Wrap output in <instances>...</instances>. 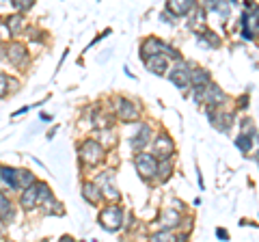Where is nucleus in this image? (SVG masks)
I'll use <instances>...</instances> for the list:
<instances>
[{
  "instance_id": "1",
  "label": "nucleus",
  "mask_w": 259,
  "mask_h": 242,
  "mask_svg": "<svg viewBox=\"0 0 259 242\" xmlns=\"http://www.w3.org/2000/svg\"><path fill=\"white\" fill-rule=\"evenodd\" d=\"M100 223L104 229L108 231H117L121 227V223H123V212H121L119 206H108L104 208L100 212Z\"/></svg>"
},
{
  "instance_id": "2",
  "label": "nucleus",
  "mask_w": 259,
  "mask_h": 242,
  "mask_svg": "<svg viewBox=\"0 0 259 242\" xmlns=\"http://www.w3.org/2000/svg\"><path fill=\"white\" fill-rule=\"evenodd\" d=\"M80 160L87 165H97L104 160V147L97 141H84L80 145Z\"/></svg>"
},
{
  "instance_id": "3",
  "label": "nucleus",
  "mask_w": 259,
  "mask_h": 242,
  "mask_svg": "<svg viewBox=\"0 0 259 242\" xmlns=\"http://www.w3.org/2000/svg\"><path fill=\"white\" fill-rule=\"evenodd\" d=\"M136 169H139V173L143 177L151 180V177L156 175V171H158V160H156V156H151V154H139V156H136Z\"/></svg>"
},
{
  "instance_id": "4",
  "label": "nucleus",
  "mask_w": 259,
  "mask_h": 242,
  "mask_svg": "<svg viewBox=\"0 0 259 242\" xmlns=\"http://www.w3.org/2000/svg\"><path fill=\"white\" fill-rule=\"evenodd\" d=\"M117 117L121 121H136L139 119V108L134 106V102L121 98V100H117Z\"/></svg>"
},
{
  "instance_id": "5",
  "label": "nucleus",
  "mask_w": 259,
  "mask_h": 242,
  "mask_svg": "<svg viewBox=\"0 0 259 242\" xmlns=\"http://www.w3.org/2000/svg\"><path fill=\"white\" fill-rule=\"evenodd\" d=\"M153 154L158 158H171L175 154V143L168 139L166 134H160L156 143H153Z\"/></svg>"
},
{
  "instance_id": "6",
  "label": "nucleus",
  "mask_w": 259,
  "mask_h": 242,
  "mask_svg": "<svg viewBox=\"0 0 259 242\" xmlns=\"http://www.w3.org/2000/svg\"><path fill=\"white\" fill-rule=\"evenodd\" d=\"M145 63H147V69L153 71V74H160V76H164L166 71H168V59L162 52L158 54H151L145 59Z\"/></svg>"
},
{
  "instance_id": "7",
  "label": "nucleus",
  "mask_w": 259,
  "mask_h": 242,
  "mask_svg": "<svg viewBox=\"0 0 259 242\" xmlns=\"http://www.w3.org/2000/svg\"><path fill=\"white\" fill-rule=\"evenodd\" d=\"M37 197H39V182H32L26 186V190L22 192V208L32 210L37 206Z\"/></svg>"
},
{
  "instance_id": "8",
  "label": "nucleus",
  "mask_w": 259,
  "mask_h": 242,
  "mask_svg": "<svg viewBox=\"0 0 259 242\" xmlns=\"http://www.w3.org/2000/svg\"><path fill=\"white\" fill-rule=\"evenodd\" d=\"M168 76H171V80H173L175 87H180V89H188V87H190V69H186L184 65L173 67Z\"/></svg>"
},
{
  "instance_id": "9",
  "label": "nucleus",
  "mask_w": 259,
  "mask_h": 242,
  "mask_svg": "<svg viewBox=\"0 0 259 242\" xmlns=\"http://www.w3.org/2000/svg\"><path fill=\"white\" fill-rule=\"evenodd\" d=\"M149 139H151V128L149 126H141L139 134L130 139V147L132 149H145L147 147V143H149Z\"/></svg>"
},
{
  "instance_id": "10",
  "label": "nucleus",
  "mask_w": 259,
  "mask_h": 242,
  "mask_svg": "<svg viewBox=\"0 0 259 242\" xmlns=\"http://www.w3.org/2000/svg\"><path fill=\"white\" fill-rule=\"evenodd\" d=\"M7 59H9V63H13V65H22V63L26 61V48L22 44H11L7 48Z\"/></svg>"
},
{
  "instance_id": "11",
  "label": "nucleus",
  "mask_w": 259,
  "mask_h": 242,
  "mask_svg": "<svg viewBox=\"0 0 259 242\" xmlns=\"http://www.w3.org/2000/svg\"><path fill=\"white\" fill-rule=\"evenodd\" d=\"M194 7V0H168L166 9L173 15H186Z\"/></svg>"
},
{
  "instance_id": "12",
  "label": "nucleus",
  "mask_w": 259,
  "mask_h": 242,
  "mask_svg": "<svg viewBox=\"0 0 259 242\" xmlns=\"http://www.w3.org/2000/svg\"><path fill=\"white\" fill-rule=\"evenodd\" d=\"M164 46H166V44H162L160 39L149 37L147 42H143V52H141V56H143V59H147V56H151V54H158V52L164 50Z\"/></svg>"
},
{
  "instance_id": "13",
  "label": "nucleus",
  "mask_w": 259,
  "mask_h": 242,
  "mask_svg": "<svg viewBox=\"0 0 259 242\" xmlns=\"http://www.w3.org/2000/svg\"><path fill=\"white\" fill-rule=\"evenodd\" d=\"M190 85H194L197 89H203L205 85H209V74L205 69H190Z\"/></svg>"
},
{
  "instance_id": "14",
  "label": "nucleus",
  "mask_w": 259,
  "mask_h": 242,
  "mask_svg": "<svg viewBox=\"0 0 259 242\" xmlns=\"http://www.w3.org/2000/svg\"><path fill=\"white\" fill-rule=\"evenodd\" d=\"M0 221L3 223L13 221V206L9 197H5V195H0Z\"/></svg>"
},
{
  "instance_id": "15",
  "label": "nucleus",
  "mask_w": 259,
  "mask_h": 242,
  "mask_svg": "<svg viewBox=\"0 0 259 242\" xmlns=\"http://www.w3.org/2000/svg\"><path fill=\"white\" fill-rule=\"evenodd\" d=\"M82 197L89 201V204H97V201L102 199V192H100V188H97V184H84Z\"/></svg>"
},
{
  "instance_id": "16",
  "label": "nucleus",
  "mask_w": 259,
  "mask_h": 242,
  "mask_svg": "<svg viewBox=\"0 0 259 242\" xmlns=\"http://www.w3.org/2000/svg\"><path fill=\"white\" fill-rule=\"evenodd\" d=\"M24 24H26V20H24V15H20V13L9 15V20H7V26H9V33H13V35L22 33Z\"/></svg>"
},
{
  "instance_id": "17",
  "label": "nucleus",
  "mask_w": 259,
  "mask_h": 242,
  "mask_svg": "<svg viewBox=\"0 0 259 242\" xmlns=\"http://www.w3.org/2000/svg\"><path fill=\"white\" fill-rule=\"evenodd\" d=\"M32 182H35V177H32L30 171H20V169H15V184H18V188H26Z\"/></svg>"
},
{
  "instance_id": "18",
  "label": "nucleus",
  "mask_w": 259,
  "mask_h": 242,
  "mask_svg": "<svg viewBox=\"0 0 259 242\" xmlns=\"http://www.w3.org/2000/svg\"><path fill=\"white\" fill-rule=\"evenodd\" d=\"M212 124L218 128V130L227 132V130H229V126L233 124V119H231V115H225V112H223V115H218V112H216V115L212 117Z\"/></svg>"
},
{
  "instance_id": "19",
  "label": "nucleus",
  "mask_w": 259,
  "mask_h": 242,
  "mask_svg": "<svg viewBox=\"0 0 259 242\" xmlns=\"http://www.w3.org/2000/svg\"><path fill=\"white\" fill-rule=\"evenodd\" d=\"M39 206L44 208V214H63V208H61L59 204H56L54 197H48V199L44 201V204H39Z\"/></svg>"
},
{
  "instance_id": "20",
  "label": "nucleus",
  "mask_w": 259,
  "mask_h": 242,
  "mask_svg": "<svg viewBox=\"0 0 259 242\" xmlns=\"http://www.w3.org/2000/svg\"><path fill=\"white\" fill-rule=\"evenodd\" d=\"M212 9L221 13L223 20L229 18V3H225V0H212Z\"/></svg>"
},
{
  "instance_id": "21",
  "label": "nucleus",
  "mask_w": 259,
  "mask_h": 242,
  "mask_svg": "<svg viewBox=\"0 0 259 242\" xmlns=\"http://www.w3.org/2000/svg\"><path fill=\"white\" fill-rule=\"evenodd\" d=\"M236 145H238L242 151H250V145H253V141H250V136L244 132V134H240L238 139H236Z\"/></svg>"
},
{
  "instance_id": "22",
  "label": "nucleus",
  "mask_w": 259,
  "mask_h": 242,
  "mask_svg": "<svg viewBox=\"0 0 259 242\" xmlns=\"http://www.w3.org/2000/svg\"><path fill=\"white\" fill-rule=\"evenodd\" d=\"M164 221H166V223H162L164 227H175V225L180 223V214L173 212V210H168V212L164 214Z\"/></svg>"
},
{
  "instance_id": "23",
  "label": "nucleus",
  "mask_w": 259,
  "mask_h": 242,
  "mask_svg": "<svg viewBox=\"0 0 259 242\" xmlns=\"http://www.w3.org/2000/svg\"><path fill=\"white\" fill-rule=\"evenodd\" d=\"M11 3H13V7L18 11H28L30 7L35 5V0H11Z\"/></svg>"
},
{
  "instance_id": "24",
  "label": "nucleus",
  "mask_w": 259,
  "mask_h": 242,
  "mask_svg": "<svg viewBox=\"0 0 259 242\" xmlns=\"http://www.w3.org/2000/svg\"><path fill=\"white\" fill-rule=\"evenodd\" d=\"M7 89H9V78H7L5 74H0V98L7 95Z\"/></svg>"
},
{
  "instance_id": "25",
  "label": "nucleus",
  "mask_w": 259,
  "mask_h": 242,
  "mask_svg": "<svg viewBox=\"0 0 259 242\" xmlns=\"http://www.w3.org/2000/svg\"><path fill=\"white\" fill-rule=\"evenodd\" d=\"M104 192H106V197L108 199H119V190L115 188V186H112V184H108V186H104Z\"/></svg>"
},
{
  "instance_id": "26",
  "label": "nucleus",
  "mask_w": 259,
  "mask_h": 242,
  "mask_svg": "<svg viewBox=\"0 0 259 242\" xmlns=\"http://www.w3.org/2000/svg\"><path fill=\"white\" fill-rule=\"evenodd\" d=\"M153 240H175V236H173V233L171 231H160V233H156V236H153Z\"/></svg>"
},
{
  "instance_id": "27",
  "label": "nucleus",
  "mask_w": 259,
  "mask_h": 242,
  "mask_svg": "<svg viewBox=\"0 0 259 242\" xmlns=\"http://www.w3.org/2000/svg\"><path fill=\"white\" fill-rule=\"evenodd\" d=\"M216 236H218V238H223V240H227V238H229V233H227L225 229H216Z\"/></svg>"
},
{
  "instance_id": "28",
  "label": "nucleus",
  "mask_w": 259,
  "mask_h": 242,
  "mask_svg": "<svg viewBox=\"0 0 259 242\" xmlns=\"http://www.w3.org/2000/svg\"><path fill=\"white\" fill-rule=\"evenodd\" d=\"M238 106H240V108H244V106H246V98H240V104H238Z\"/></svg>"
},
{
  "instance_id": "29",
  "label": "nucleus",
  "mask_w": 259,
  "mask_h": 242,
  "mask_svg": "<svg viewBox=\"0 0 259 242\" xmlns=\"http://www.w3.org/2000/svg\"><path fill=\"white\" fill-rule=\"evenodd\" d=\"M236 3H246V5H250V0H236Z\"/></svg>"
},
{
  "instance_id": "30",
  "label": "nucleus",
  "mask_w": 259,
  "mask_h": 242,
  "mask_svg": "<svg viewBox=\"0 0 259 242\" xmlns=\"http://www.w3.org/2000/svg\"><path fill=\"white\" fill-rule=\"evenodd\" d=\"M0 169H3V167H0Z\"/></svg>"
}]
</instances>
